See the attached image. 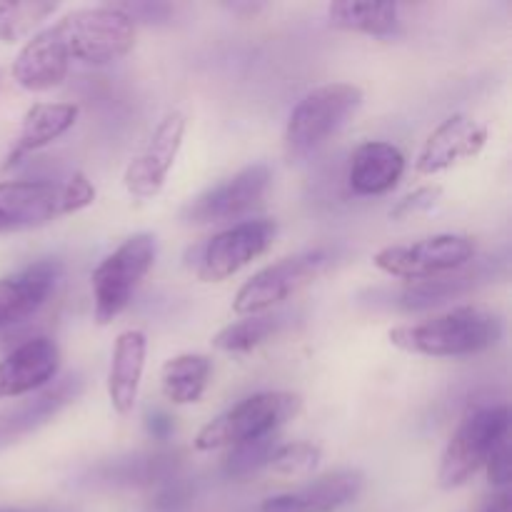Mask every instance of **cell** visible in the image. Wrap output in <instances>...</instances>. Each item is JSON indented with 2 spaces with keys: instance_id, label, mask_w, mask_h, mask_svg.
<instances>
[{
  "instance_id": "6da1fadb",
  "label": "cell",
  "mask_w": 512,
  "mask_h": 512,
  "mask_svg": "<svg viewBox=\"0 0 512 512\" xmlns=\"http://www.w3.org/2000/svg\"><path fill=\"white\" fill-rule=\"evenodd\" d=\"M395 348L425 358H465L498 345L503 338V320L478 305H463L423 323L398 325L390 330Z\"/></svg>"
},
{
  "instance_id": "7a4b0ae2",
  "label": "cell",
  "mask_w": 512,
  "mask_h": 512,
  "mask_svg": "<svg viewBox=\"0 0 512 512\" xmlns=\"http://www.w3.org/2000/svg\"><path fill=\"white\" fill-rule=\"evenodd\" d=\"M95 188L83 173L63 183L53 180H10L0 183V235L40 228L88 208Z\"/></svg>"
},
{
  "instance_id": "3957f363",
  "label": "cell",
  "mask_w": 512,
  "mask_h": 512,
  "mask_svg": "<svg viewBox=\"0 0 512 512\" xmlns=\"http://www.w3.org/2000/svg\"><path fill=\"white\" fill-rule=\"evenodd\" d=\"M50 28L70 65H110L135 45V23L115 5L78 8Z\"/></svg>"
},
{
  "instance_id": "277c9868",
  "label": "cell",
  "mask_w": 512,
  "mask_h": 512,
  "mask_svg": "<svg viewBox=\"0 0 512 512\" xmlns=\"http://www.w3.org/2000/svg\"><path fill=\"white\" fill-rule=\"evenodd\" d=\"M363 105V90L353 83H328L300 98L285 125V153L300 160L323 148L353 120Z\"/></svg>"
},
{
  "instance_id": "5b68a950",
  "label": "cell",
  "mask_w": 512,
  "mask_h": 512,
  "mask_svg": "<svg viewBox=\"0 0 512 512\" xmlns=\"http://www.w3.org/2000/svg\"><path fill=\"white\" fill-rule=\"evenodd\" d=\"M303 408V398L288 390H270V393L250 395L240 400L223 415L210 420L195 438V450L210 453L220 448H235L248 440L265 438L278 433L280 425L293 420Z\"/></svg>"
},
{
  "instance_id": "8992f818",
  "label": "cell",
  "mask_w": 512,
  "mask_h": 512,
  "mask_svg": "<svg viewBox=\"0 0 512 512\" xmlns=\"http://www.w3.org/2000/svg\"><path fill=\"white\" fill-rule=\"evenodd\" d=\"M158 243L155 235L135 233L118 245L98 268L93 270V300L95 320L108 325L123 313L133 300L135 290L143 283L145 275L153 270Z\"/></svg>"
},
{
  "instance_id": "52a82bcc",
  "label": "cell",
  "mask_w": 512,
  "mask_h": 512,
  "mask_svg": "<svg viewBox=\"0 0 512 512\" xmlns=\"http://www.w3.org/2000/svg\"><path fill=\"white\" fill-rule=\"evenodd\" d=\"M510 433L508 405H488L465 415L450 438L438 470V485L455 490L468 483L485 463L495 445Z\"/></svg>"
},
{
  "instance_id": "ba28073f",
  "label": "cell",
  "mask_w": 512,
  "mask_h": 512,
  "mask_svg": "<svg viewBox=\"0 0 512 512\" xmlns=\"http://www.w3.org/2000/svg\"><path fill=\"white\" fill-rule=\"evenodd\" d=\"M333 258V248H313L268 265V268L255 273L238 290V295L233 300V310L238 315H243V318L263 315L265 310L285 303L290 295H295L305 285L313 283L315 278H320L333 265Z\"/></svg>"
},
{
  "instance_id": "9c48e42d",
  "label": "cell",
  "mask_w": 512,
  "mask_h": 512,
  "mask_svg": "<svg viewBox=\"0 0 512 512\" xmlns=\"http://www.w3.org/2000/svg\"><path fill=\"white\" fill-rule=\"evenodd\" d=\"M475 243L468 235H433V238L418 240L408 245H390L373 258L375 268L383 270L390 278L420 283L433 280L440 275L455 273L473 263Z\"/></svg>"
},
{
  "instance_id": "30bf717a",
  "label": "cell",
  "mask_w": 512,
  "mask_h": 512,
  "mask_svg": "<svg viewBox=\"0 0 512 512\" xmlns=\"http://www.w3.org/2000/svg\"><path fill=\"white\" fill-rule=\"evenodd\" d=\"M278 235V225L268 218L245 220L233 225L223 233L213 235L208 243L200 248L195 273L203 283H223L233 278L238 270L265 255Z\"/></svg>"
},
{
  "instance_id": "8fae6325",
  "label": "cell",
  "mask_w": 512,
  "mask_h": 512,
  "mask_svg": "<svg viewBox=\"0 0 512 512\" xmlns=\"http://www.w3.org/2000/svg\"><path fill=\"white\" fill-rule=\"evenodd\" d=\"M270 180H273V173H270L268 165H248V168L238 170L233 178H225L223 183L213 185V188L203 190L193 200H188L185 208L180 210V220L185 225H210L240 218L255 205L263 203Z\"/></svg>"
},
{
  "instance_id": "7c38bea8",
  "label": "cell",
  "mask_w": 512,
  "mask_h": 512,
  "mask_svg": "<svg viewBox=\"0 0 512 512\" xmlns=\"http://www.w3.org/2000/svg\"><path fill=\"white\" fill-rule=\"evenodd\" d=\"M185 128H188V120L180 110H173V113L160 120L145 148L125 168L123 180L130 195L145 200L155 198L163 190L165 180H168L170 170L175 165V158L183 148Z\"/></svg>"
},
{
  "instance_id": "4fadbf2b",
  "label": "cell",
  "mask_w": 512,
  "mask_h": 512,
  "mask_svg": "<svg viewBox=\"0 0 512 512\" xmlns=\"http://www.w3.org/2000/svg\"><path fill=\"white\" fill-rule=\"evenodd\" d=\"M85 380L80 373H68L63 378L53 380L43 390L30 395L23 403L0 413V450L10 448L18 440L28 438L35 430L48 425L50 420L58 418L68 405L83 395Z\"/></svg>"
},
{
  "instance_id": "5bb4252c",
  "label": "cell",
  "mask_w": 512,
  "mask_h": 512,
  "mask_svg": "<svg viewBox=\"0 0 512 512\" xmlns=\"http://www.w3.org/2000/svg\"><path fill=\"white\" fill-rule=\"evenodd\" d=\"M63 278L60 260H38L20 273L0 278V338L33 318Z\"/></svg>"
},
{
  "instance_id": "9a60e30c",
  "label": "cell",
  "mask_w": 512,
  "mask_h": 512,
  "mask_svg": "<svg viewBox=\"0 0 512 512\" xmlns=\"http://www.w3.org/2000/svg\"><path fill=\"white\" fill-rule=\"evenodd\" d=\"M488 143V128L470 115H450L425 140L415 170L420 175H438L455 165L473 160Z\"/></svg>"
},
{
  "instance_id": "2e32d148",
  "label": "cell",
  "mask_w": 512,
  "mask_h": 512,
  "mask_svg": "<svg viewBox=\"0 0 512 512\" xmlns=\"http://www.w3.org/2000/svg\"><path fill=\"white\" fill-rule=\"evenodd\" d=\"M60 370V348L55 340L38 335L0 360V398L38 393L55 380Z\"/></svg>"
},
{
  "instance_id": "e0dca14e",
  "label": "cell",
  "mask_w": 512,
  "mask_h": 512,
  "mask_svg": "<svg viewBox=\"0 0 512 512\" xmlns=\"http://www.w3.org/2000/svg\"><path fill=\"white\" fill-rule=\"evenodd\" d=\"M363 485L365 475L360 470H335L295 493L268 498L260 512H338L358 498Z\"/></svg>"
},
{
  "instance_id": "ac0fdd59",
  "label": "cell",
  "mask_w": 512,
  "mask_h": 512,
  "mask_svg": "<svg viewBox=\"0 0 512 512\" xmlns=\"http://www.w3.org/2000/svg\"><path fill=\"white\" fill-rule=\"evenodd\" d=\"M498 260H478L473 265L455 270V273L440 275L433 280H420V283H408L398 295V308L408 313H423V310L440 308V305L458 300L463 295L473 293L480 285L490 283L495 278Z\"/></svg>"
},
{
  "instance_id": "d6986e66",
  "label": "cell",
  "mask_w": 512,
  "mask_h": 512,
  "mask_svg": "<svg viewBox=\"0 0 512 512\" xmlns=\"http://www.w3.org/2000/svg\"><path fill=\"white\" fill-rule=\"evenodd\" d=\"M70 63L55 38L53 28H43L28 38L13 60V80L30 93L58 88L68 78Z\"/></svg>"
},
{
  "instance_id": "ffe728a7",
  "label": "cell",
  "mask_w": 512,
  "mask_h": 512,
  "mask_svg": "<svg viewBox=\"0 0 512 512\" xmlns=\"http://www.w3.org/2000/svg\"><path fill=\"white\" fill-rule=\"evenodd\" d=\"M405 173V155L398 145L368 140L350 155L348 185L355 195H383L400 183Z\"/></svg>"
},
{
  "instance_id": "44dd1931",
  "label": "cell",
  "mask_w": 512,
  "mask_h": 512,
  "mask_svg": "<svg viewBox=\"0 0 512 512\" xmlns=\"http://www.w3.org/2000/svg\"><path fill=\"white\" fill-rule=\"evenodd\" d=\"M148 340L140 330H125L118 335L113 348V360L108 370V398L118 415H130L138 400L140 380L145 370Z\"/></svg>"
},
{
  "instance_id": "7402d4cb",
  "label": "cell",
  "mask_w": 512,
  "mask_h": 512,
  "mask_svg": "<svg viewBox=\"0 0 512 512\" xmlns=\"http://www.w3.org/2000/svg\"><path fill=\"white\" fill-rule=\"evenodd\" d=\"M180 453L175 450H155V453H135L125 458L105 460L93 468V478L108 485H125V488H140V485L170 483L180 473Z\"/></svg>"
},
{
  "instance_id": "603a6c76",
  "label": "cell",
  "mask_w": 512,
  "mask_h": 512,
  "mask_svg": "<svg viewBox=\"0 0 512 512\" xmlns=\"http://www.w3.org/2000/svg\"><path fill=\"white\" fill-rule=\"evenodd\" d=\"M80 108L75 103H35L30 105L28 113L23 118V128H20L18 138H15L13 150L8 155L5 168H13L20 158L28 153L45 148L60 135L68 133L78 120Z\"/></svg>"
},
{
  "instance_id": "cb8c5ba5",
  "label": "cell",
  "mask_w": 512,
  "mask_h": 512,
  "mask_svg": "<svg viewBox=\"0 0 512 512\" xmlns=\"http://www.w3.org/2000/svg\"><path fill=\"white\" fill-rule=\"evenodd\" d=\"M213 373V360L200 353H183L170 358L160 370V388L173 405H193L203 398Z\"/></svg>"
},
{
  "instance_id": "d4e9b609",
  "label": "cell",
  "mask_w": 512,
  "mask_h": 512,
  "mask_svg": "<svg viewBox=\"0 0 512 512\" xmlns=\"http://www.w3.org/2000/svg\"><path fill=\"white\" fill-rule=\"evenodd\" d=\"M328 20L333 28L348 33L375 35L388 38L398 30L400 8L395 3H358V0H340L328 8Z\"/></svg>"
},
{
  "instance_id": "484cf974",
  "label": "cell",
  "mask_w": 512,
  "mask_h": 512,
  "mask_svg": "<svg viewBox=\"0 0 512 512\" xmlns=\"http://www.w3.org/2000/svg\"><path fill=\"white\" fill-rule=\"evenodd\" d=\"M285 325V315H250V318L238 320V323H230L220 330L213 338V345L223 353L243 355L250 353L253 348L263 345L265 340H270L273 335L280 333V328Z\"/></svg>"
},
{
  "instance_id": "4316f807",
  "label": "cell",
  "mask_w": 512,
  "mask_h": 512,
  "mask_svg": "<svg viewBox=\"0 0 512 512\" xmlns=\"http://www.w3.org/2000/svg\"><path fill=\"white\" fill-rule=\"evenodd\" d=\"M58 10L50 0H25V3H0V43H18L33 35Z\"/></svg>"
},
{
  "instance_id": "83f0119b",
  "label": "cell",
  "mask_w": 512,
  "mask_h": 512,
  "mask_svg": "<svg viewBox=\"0 0 512 512\" xmlns=\"http://www.w3.org/2000/svg\"><path fill=\"white\" fill-rule=\"evenodd\" d=\"M280 448L278 435H265V438L248 440V443H240L230 450V455L223 463V473L233 480H243L255 475L258 470L268 468L270 458H273L275 450Z\"/></svg>"
},
{
  "instance_id": "f1b7e54d",
  "label": "cell",
  "mask_w": 512,
  "mask_h": 512,
  "mask_svg": "<svg viewBox=\"0 0 512 512\" xmlns=\"http://www.w3.org/2000/svg\"><path fill=\"white\" fill-rule=\"evenodd\" d=\"M320 463V448L313 443H288L280 445L270 458L268 468L278 475H288V478H300L318 468Z\"/></svg>"
},
{
  "instance_id": "f546056e",
  "label": "cell",
  "mask_w": 512,
  "mask_h": 512,
  "mask_svg": "<svg viewBox=\"0 0 512 512\" xmlns=\"http://www.w3.org/2000/svg\"><path fill=\"white\" fill-rule=\"evenodd\" d=\"M440 198H443V188H440V185H423V188H418L415 193L405 195L403 200H398V203H395V208L390 210V218L408 220V218H413V215L428 213L430 208H435V205H438Z\"/></svg>"
},
{
  "instance_id": "4dcf8cb0",
  "label": "cell",
  "mask_w": 512,
  "mask_h": 512,
  "mask_svg": "<svg viewBox=\"0 0 512 512\" xmlns=\"http://www.w3.org/2000/svg\"><path fill=\"white\" fill-rule=\"evenodd\" d=\"M190 503H193V490L178 475V478L163 485L150 512H188Z\"/></svg>"
},
{
  "instance_id": "1f68e13d",
  "label": "cell",
  "mask_w": 512,
  "mask_h": 512,
  "mask_svg": "<svg viewBox=\"0 0 512 512\" xmlns=\"http://www.w3.org/2000/svg\"><path fill=\"white\" fill-rule=\"evenodd\" d=\"M485 468H488V478L490 483L498 485V488H505V485L510 483L512 478V448H510V433L505 435L503 440H500L498 445L493 448V453H490L488 463H485Z\"/></svg>"
},
{
  "instance_id": "d6a6232c",
  "label": "cell",
  "mask_w": 512,
  "mask_h": 512,
  "mask_svg": "<svg viewBox=\"0 0 512 512\" xmlns=\"http://www.w3.org/2000/svg\"><path fill=\"white\" fill-rule=\"evenodd\" d=\"M145 430H148L150 438L163 443V440H168L173 435L175 423L165 410H148V415H145Z\"/></svg>"
},
{
  "instance_id": "836d02e7",
  "label": "cell",
  "mask_w": 512,
  "mask_h": 512,
  "mask_svg": "<svg viewBox=\"0 0 512 512\" xmlns=\"http://www.w3.org/2000/svg\"><path fill=\"white\" fill-rule=\"evenodd\" d=\"M483 512H512V503H510V493L508 490H503V493L498 495V498H493L488 503V508Z\"/></svg>"
},
{
  "instance_id": "e575fe53",
  "label": "cell",
  "mask_w": 512,
  "mask_h": 512,
  "mask_svg": "<svg viewBox=\"0 0 512 512\" xmlns=\"http://www.w3.org/2000/svg\"><path fill=\"white\" fill-rule=\"evenodd\" d=\"M0 512H40V510H20V508H5V510H0Z\"/></svg>"
},
{
  "instance_id": "d590c367",
  "label": "cell",
  "mask_w": 512,
  "mask_h": 512,
  "mask_svg": "<svg viewBox=\"0 0 512 512\" xmlns=\"http://www.w3.org/2000/svg\"><path fill=\"white\" fill-rule=\"evenodd\" d=\"M0 83H3V73H0Z\"/></svg>"
}]
</instances>
